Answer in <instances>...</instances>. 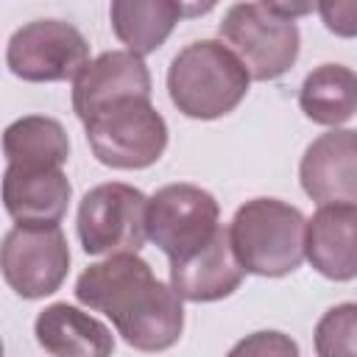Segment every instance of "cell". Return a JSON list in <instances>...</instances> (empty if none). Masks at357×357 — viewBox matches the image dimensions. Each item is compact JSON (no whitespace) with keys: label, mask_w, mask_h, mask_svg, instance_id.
I'll return each instance as SVG.
<instances>
[{"label":"cell","mask_w":357,"mask_h":357,"mask_svg":"<svg viewBox=\"0 0 357 357\" xmlns=\"http://www.w3.org/2000/svg\"><path fill=\"white\" fill-rule=\"evenodd\" d=\"M304 257L332 279L349 282L357 276V204H326L307 220Z\"/></svg>","instance_id":"5bb4252c"},{"label":"cell","mask_w":357,"mask_h":357,"mask_svg":"<svg viewBox=\"0 0 357 357\" xmlns=\"http://www.w3.org/2000/svg\"><path fill=\"white\" fill-rule=\"evenodd\" d=\"M218 229L220 206L212 192L195 184H165L148 198V237L170 262L201 251Z\"/></svg>","instance_id":"52a82bcc"},{"label":"cell","mask_w":357,"mask_h":357,"mask_svg":"<svg viewBox=\"0 0 357 357\" xmlns=\"http://www.w3.org/2000/svg\"><path fill=\"white\" fill-rule=\"evenodd\" d=\"M307 11H312V6L234 3L223 14L218 33L245 64L254 81H273L284 75L298 59L301 33L296 17Z\"/></svg>","instance_id":"277c9868"},{"label":"cell","mask_w":357,"mask_h":357,"mask_svg":"<svg viewBox=\"0 0 357 357\" xmlns=\"http://www.w3.org/2000/svg\"><path fill=\"white\" fill-rule=\"evenodd\" d=\"M298 178L321 206L357 204V131L332 128L312 139L301 156Z\"/></svg>","instance_id":"30bf717a"},{"label":"cell","mask_w":357,"mask_h":357,"mask_svg":"<svg viewBox=\"0 0 357 357\" xmlns=\"http://www.w3.org/2000/svg\"><path fill=\"white\" fill-rule=\"evenodd\" d=\"M212 6H184L173 0H114L109 6V20L114 36L126 50L148 56L165 45L181 17L209 11Z\"/></svg>","instance_id":"2e32d148"},{"label":"cell","mask_w":357,"mask_h":357,"mask_svg":"<svg viewBox=\"0 0 357 357\" xmlns=\"http://www.w3.org/2000/svg\"><path fill=\"white\" fill-rule=\"evenodd\" d=\"M298 106L312 123L337 128L357 112V73L346 64L315 67L298 89Z\"/></svg>","instance_id":"e0dca14e"},{"label":"cell","mask_w":357,"mask_h":357,"mask_svg":"<svg viewBox=\"0 0 357 357\" xmlns=\"http://www.w3.org/2000/svg\"><path fill=\"white\" fill-rule=\"evenodd\" d=\"M75 298L103 312L137 351H165L178 343L184 329L181 296L159 282L137 254H114L92 262L75 282Z\"/></svg>","instance_id":"6da1fadb"},{"label":"cell","mask_w":357,"mask_h":357,"mask_svg":"<svg viewBox=\"0 0 357 357\" xmlns=\"http://www.w3.org/2000/svg\"><path fill=\"white\" fill-rule=\"evenodd\" d=\"M120 98H151L148 64L131 50H106L95 56L73 81V109L81 123Z\"/></svg>","instance_id":"8fae6325"},{"label":"cell","mask_w":357,"mask_h":357,"mask_svg":"<svg viewBox=\"0 0 357 357\" xmlns=\"http://www.w3.org/2000/svg\"><path fill=\"white\" fill-rule=\"evenodd\" d=\"M245 271L234 257L231 240H229V229H218V234L195 254H190L187 259L170 262V287L184 298V301H220L226 296H231L240 282H243Z\"/></svg>","instance_id":"4fadbf2b"},{"label":"cell","mask_w":357,"mask_h":357,"mask_svg":"<svg viewBox=\"0 0 357 357\" xmlns=\"http://www.w3.org/2000/svg\"><path fill=\"white\" fill-rule=\"evenodd\" d=\"M33 335L50 357H112L114 351L112 329L67 301L45 307L36 315Z\"/></svg>","instance_id":"9a60e30c"},{"label":"cell","mask_w":357,"mask_h":357,"mask_svg":"<svg viewBox=\"0 0 357 357\" xmlns=\"http://www.w3.org/2000/svg\"><path fill=\"white\" fill-rule=\"evenodd\" d=\"M75 226L89 257L137 254L148 240V198L123 181L98 184L81 198Z\"/></svg>","instance_id":"8992f818"},{"label":"cell","mask_w":357,"mask_h":357,"mask_svg":"<svg viewBox=\"0 0 357 357\" xmlns=\"http://www.w3.org/2000/svg\"><path fill=\"white\" fill-rule=\"evenodd\" d=\"M73 187L61 167L6 165L3 206L17 226H59L67 215Z\"/></svg>","instance_id":"7c38bea8"},{"label":"cell","mask_w":357,"mask_h":357,"mask_svg":"<svg viewBox=\"0 0 357 357\" xmlns=\"http://www.w3.org/2000/svg\"><path fill=\"white\" fill-rule=\"evenodd\" d=\"M226 357H301V351L290 335L276 329H262L237 340Z\"/></svg>","instance_id":"ffe728a7"},{"label":"cell","mask_w":357,"mask_h":357,"mask_svg":"<svg viewBox=\"0 0 357 357\" xmlns=\"http://www.w3.org/2000/svg\"><path fill=\"white\" fill-rule=\"evenodd\" d=\"M89 61V42L64 20H33L17 28L6 47L8 70L31 84L75 81Z\"/></svg>","instance_id":"ba28073f"},{"label":"cell","mask_w":357,"mask_h":357,"mask_svg":"<svg viewBox=\"0 0 357 357\" xmlns=\"http://www.w3.org/2000/svg\"><path fill=\"white\" fill-rule=\"evenodd\" d=\"M251 84L245 64L218 39L184 45L167 67V95L192 120H215L240 106Z\"/></svg>","instance_id":"7a4b0ae2"},{"label":"cell","mask_w":357,"mask_h":357,"mask_svg":"<svg viewBox=\"0 0 357 357\" xmlns=\"http://www.w3.org/2000/svg\"><path fill=\"white\" fill-rule=\"evenodd\" d=\"M326 31L335 36H357V0H324L315 6Z\"/></svg>","instance_id":"44dd1931"},{"label":"cell","mask_w":357,"mask_h":357,"mask_svg":"<svg viewBox=\"0 0 357 357\" xmlns=\"http://www.w3.org/2000/svg\"><path fill=\"white\" fill-rule=\"evenodd\" d=\"M95 159L114 170H142L162 159L167 123L151 98H120L84 120Z\"/></svg>","instance_id":"5b68a950"},{"label":"cell","mask_w":357,"mask_h":357,"mask_svg":"<svg viewBox=\"0 0 357 357\" xmlns=\"http://www.w3.org/2000/svg\"><path fill=\"white\" fill-rule=\"evenodd\" d=\"M3 279L22 298L56 293L70 271V245L61 226H14L3 237Z\"/></svg>","instance_id":"9c48e42d"},{"label":"cell","mask_w":357,"mask_h":357,"mask_svg":"<svg viewBox=\"0 0 357 357\" xmlns=\"http://www.w3.org/2000/svg\"><path fill=\"white\" fill-rule=\"evenodd\" d=\"M3 153L8 165L22 167H64L70 159V139L59 120L28 114L3 131Z\"/></svg>","instance_id":"ac0fdd59"},{"label":"cell","mask_w":357,"mask_h":357,"mask_svg":"<svg viewBox=\"0 0 357 357\" xmlns=\"http://www.w3.org/2000/svg\"><path fill=\"white\" fill-rule=\"evenodd\" d=\"M229 240L245 273L279 279L304 262L307 218L287 201L251 198L234 212Z\"/></svg>","instance_id":"3957f363"},{"label":"cell","mask_w":357,"mask_h":357,"mask_svg":"<svg viewBox=\"0 0 357 357\" xmlns=\"http://www.w3.org/2000/svg\"><path fill=\"white\" fill-rule=\"evenodd\" d=\"M318 357H357V304H335L315 324Z\"/></svg>","instance_id":"d6986e66"}]
</instances>
